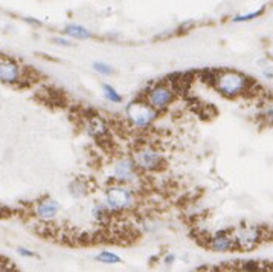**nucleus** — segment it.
I'll return each mask as SVG.
<instances>
[{"mask_svg": "<svg viewBox=\"0 0 273 272\" xmlns=\"http://www.w3.org/2000/svg\"><path fill=\"white\" fill-rule=\"evenodd\" d=\"M266 11V6H261L258 11H252V13H247V14H240V16H235L232 18L234 23H241V22H250V20H255L258 18L259 16H262Z\"/></svg>", "mask_w": 273, "mask_h": 272, "instance_id": "obj_16", "label": "nucleus"}, {"mask_svg": "<svg viewBox=\"0 0 273 272\" xmlns=\"http://www.w3.org/2000/svg\"><path fill=\"white\" fill-rule=\"evenodd\" d=\"M145 101L148 102L156 112H162L170 107V104L174 101V90L173 87L165 85V83H159V85H154L153 87L146 90Z\"/></svg>", "mask_w": 273, "mask_h": 272, "instance_id": "obj_5", "label": "nucleus"}, {"mask_svg": "<svg viewBox=\"0 0 273 272\" xmlns=\"http://www.w3.org/2000/svg\"><path fill=\"white\" fill-rule=\"evenodd\" d=\"M194 22H186V23H182L180 25V31H183V33H186V31H190L191 28H194Z\"/></svg>", "mask_w": 273, "mask_h": 272, "instance_id": "obj_22", "label": "nucleus"}, {"mask_svg": "<svg viewBox=\"0 0 273 272\" xmlns=\"http://www.w3.org/2000/svg\"><path fill=\"white\" fill-rule=\"evenodd\" d=\"M87 133L95 136V138H101V136H104L107 133V124L104 122V119L101 117H93L87 121Z\"/></svg>", "mask_w": 273, "mask_h": 272, "instance_id": "obj_12", "label": "nucleus"}, {"mask_svg": "<svg viewBox=\"0 0 273 272\" xmlns=\"http://www.w3.org/2000/svg\"><path fill=\"white\" fill-rule=\"evenodd\" d=\"M208 248L215 253H232L237 249L232 231H218L208 238Z\"/></svg>", "mask_w": 273, "mask_h": 272, "instance_id": "obj_8", "label": "nucleus"}, {"mask_svg": "<svg viewBox=\"0 0 273 272\" xmlns=\"http://www.w3.org/2000/svg\"><path fill=\"white\" fill-rule=\"evenodd\" d=\"M25 22H28V23H31V25H35V26H41V25H43V23L40 22V20L32 18V17H25Z\"/></svg>", "mask_w": 273, "mask_h": 272, "instance_id": "obj_23", "label": "nucleus"}, {"mask_svg": "<svg viewBox=\"0 0 273 272\" xmlns=\"http://www.w3.org/2000/svg\"><path fill=\"white\" fill-rule=\"evenodd\" d=\"M92 68H93V70L98 72V74H101V75H104V77H110V75L114 74V68L110 66L106 61H93Z\"/></svg>", "mask_w": 273, "mask_h": 272, "instance_id": "obj_15", "label": "nucleus"}, {"mask_svg": "<svg viewBox=\"0 0 273 272\" xmlns=\"http://www.w3.org/2000/svg\"><path fill=\"white\" fill-rule=\"evenodd\" d=\"M95 260L99 261V263L104 265H119L122 258L119 255H116L114 253H110V251H101L98 255H95Z\"/></svg>", "mask_w": 273, "mask_h": 272, "instance_id": "obj_14", "label": "nucleus"}, {"mask_svg": "<svg viewBox=\"0 0 273 272\" xmlns=\"http://www.w3.org/2000/svg\"><path fill=\"white\" fill-rule=\"evenodd\" d=\"M82 182L81 181H75L72 184V187H70V193L73 194V196H77V197H81V196H84L87 191H86V185H81Z\"/></svg>", "mask_w": 273, "mask_h": 272, "instance_id": "obj_18", "label": "nucleus"}, {"mask_svg": "<svg viewBox=\"0 0 273 272\" xmlns=\"http://www.w3.org/2000/svg\"><path fill=\"white\" fill-rule=\"evenodd\" d=\"M110 211L107 210V206L104 205V204H96L95 206L92 208V216L98 219V221H101V219H104Z\"/></svg>", "mask_w": 273, "mask_h": 272, "instance_id": "obj_17", "label": "nucleus"}, {"mask_svg": "<svg viewBox=\"0 0 273 272\" xmlns=\"http://www.w3.org/2000/svg\"><path fill=\"white\" fill-rule=\"evenodd\" d=\"M104 205L112 211H124L134 205V193L125 184H113L104 193Z\"/></svg>", "mask_w": 273, "mask_h": 272, "instance_id": "obj_2", "label": "nucleus"}, {"mask_svg": "<svg viewBox=\"0 0 273 272\" xmlns=\"http://www.w3.org/2000/svg\"><path fill=\"white\" fill-rule=\"evenodd\" d=\"M6 213V210H5V206L2 205V204H0V216H3Z\"/></svg>", "mask_w": 273, "mask_h": 272, "instance_id": "obj_24", "label": "nucleus"}, {"mask_svg": "<svg viewBox=\"0 0 273 272\" xmlns=\"http://www.w3.org/2000/svg\"><path fill=\"white\" fill-rule=\"evenodd\" d=\"M52 43L57 45V46H63V48H69L72 46V41L66 37H54L52 38Z\"/></svg>", "mask_w": 273, "mask_h": 272, "instance_id": "obj_19", "label": "nucleus"}, {"mask_svg": "<svg viewBox=\"0 0 273 272\" xmlns=\"http://www.w3.org/2000/svg\"><path fill=\"white\" fill-rule=\"evenodd\" d=\"M101 87H102V95H104V98H106L107 101H110L113 104H121L122 102V95L112 85L104 83Z\"/></svg>", "mask_w": 273, "mask_h": 272, "instance_id": "obj_13", "label": "nucleus"}, {"mask_svg": "<svg viewBox=\"0 0 273 272\" xmlns=\"http://www.w3.org/2000/svg\"><path fill=\"white\" fill-rule=\"evenodd\" d=\"M61 210V206L60 204L55 201V199H52V197H46L43 199V201H40L35 206V216L38 219H41V221H54V219L58 216Z\"/></svg>", "mask_w": 273, "mask_h": 272, "instance_id": "obj_10", "label": "nucleus"}, {"mask_svg": "<svg viewBox=\"0 0 273 272\" xmlns=\"http://www.w3.org/2000/svg\"><path fill=\"white\" fill-rule=\"evenodd\" d=\"M237 249L240 251H254L259 243L264 240L266 233L262 228L252 226V225H243L232 231Z\"/></svg>", "mask_w": 273, "mask_h": 272, "instance_id": "obj_4", "label": "nucleus"}, {"mask_svg": "<svg viewBox=\"0 0 273 272\" xmlns=\"http://www.w3.org/2000/svg\"><path fill=\"white\" fill-rule=\"evenodd\" d=\"M131 159L134 161L138 170L142 171H157L163 165L162 154L150 145H144V147L136 150Z\"/></svg>", "mask_w": 273, "mask_h": 272, "instance_id": "obj_6", "label": "nucleus"}, {"mask_svg": "<svg viewBox=\"0 0 273 272\" xmlns=\"http://www.w3.org/2000/svg\"><path fill=\"white\" fill-rule=\"evenodd\" d=\"M176 254H166L165 257H163V265L165 266H171V265H174V261H176Z\"/></svg>", "mask_w": 273, "mask_h": 272, "instance_id": "obj_21", "label": "nucleus"}, {"mask_svg": "<svg viewBox=\"0 0 273 272\" xmlns=\"http://www.w3.org/2000/svg\"><path fill=\"white\" fill-rule=\"evenodd\" d=\"M23 69L13 60H0V83L3 85H17L22 80Z\"/></svg>", "mask_w": 273, "mask_h": 272, "instance_id": "obj_9", "label": "nucleus"}, {"mask_svg": "<svg viewBox=\"0 0 273 272\" xmlns=\"http://www.w3.org/2000/svg\"><path fill=\"white\" fill-rule=\"evenodd\" d=\"M214 89L226 98H240L250 92L254 81L238 70H220L212 75Z\"/></svg>", "mask_w": 273, "mask_h": 272, "instance_id": "obj_1", "label": "nucleus"}, {"mask_svg": "<svg viewBox=\"0 0 273 272\" xmlns=\"http://www.w3.org/2000/svg\"><path fill=\"white\" fill-rule=\"evenodd\" d=\"M127 118L131 122V125L138 129H146L154 122L157 112L150 106L145 100L131 101L127 107H125Z\"/></svg>", "mask_w": 273, "mask_h": 272, "instance_id": "obj_3", "label": "nucleus"}, {"mask_svg": "<svg viewBox=\"0 0 273 272\" xmlns=\"http://www.w3.org/2000/svg\"><path fill=\"white\" fill-rule=\"evenodd\" d=\"M112 177L119 184H130L138 177V167L131 158H122L113 164Z\"/></svg>", "mask_w": 273, "mask_h": 272, "instance_id": "obj_7", "label": "nucleus"}, {"mask_svg": "<svg viewBox=\"0 0 273 272\" xmlns=\"http://www.w3.org/2000/svg\"><path fill=\"white\" fill-rule=\"evenodd\" d=\"M63 33H64L69 38H75V40H90L93 37V34L90 31L78 23H69L64 26L63 29Z\"/></svg>", "mask_w": 273, "mask_h": 272, "instance_id": "obj_11", "label": "nucleus"}, {"mask_svg": "<svg viewBox=\"0 0 273 272\" xmlns=\"http://www.w3.org/2000/svg\"><path fill=\"white\" fill-rule=\"evenodd\" d=\"M17 254L22 255V257H28V258H34V257H35L34 251H31V249H28V248H23V246H18V248H17Z\"/></svg>", "mask_w": 273, "mask_h": 272, "instance_id": "obj_20", "label": "nucleus"}]
</instances>
